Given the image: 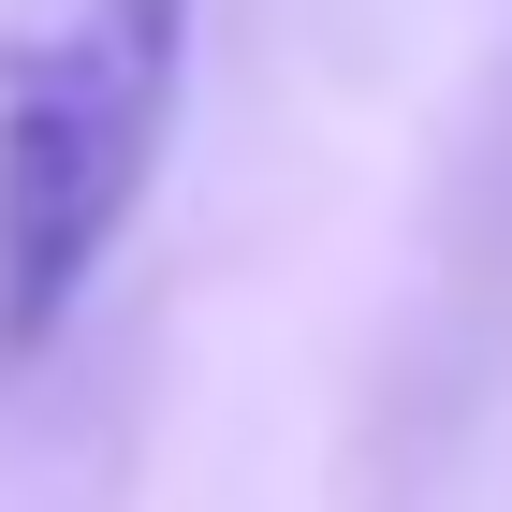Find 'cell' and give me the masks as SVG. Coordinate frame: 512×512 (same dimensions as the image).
Masks as SVG:
<instances>
[{"label":"cell","mask_w":512,"mask_h":512,"mask_svg":"<svg viewBox=\"0 0 512 512\" xmlns=\"http://www.w3.org/2000/svg\"><path fill=\"white\" fill-rule=\"evenodd\" d=\"M191 103V0H59L0 44V366H30L147 220Z\"/></svg>","instance_id":"cell-1"}]
</instances>
